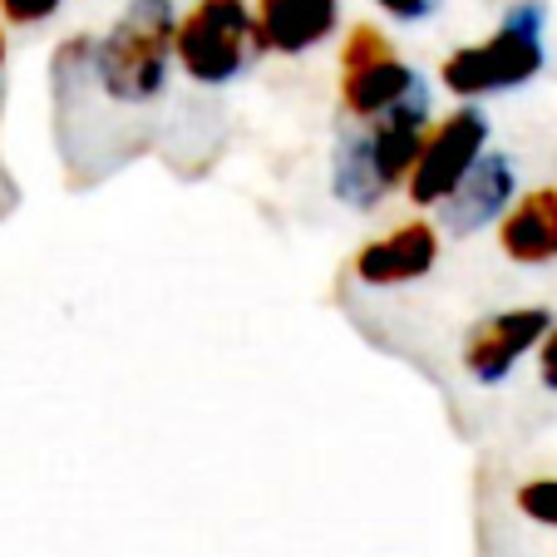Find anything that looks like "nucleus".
<instances>
[{"mask_svg":"<svg viewBox=\"0 0 557 557\" xmlns=\"http://www.w3.org/2000/svg\"><path fill=\"white\" fill-rule=\"evenodd\" d=\"M434 128V89L420 74V85L370 124H346L331 153V193L356 212H375L385 198L405 188L424 134Z\"/></svg>","mask_w":557,"mask_h":557,"instance_id":"nucleus-1","label":"nucleus"},{"mask_svg":"<svg viewBox=\"0 0 557 557\" xmlns=\"http://www.w3.org/2000/svg\"><path fill=\"white\" fill-rule=\"evenodd\" d=\"M173 0H128L95 40V95L114 109H153L173 74Z\"/></svg>","mask_w":557,"mask_h":557,"instance_id":"nucleus-2","label":"nucleus"},{"mask_svg":"<svg viewBox=\"0 0 557 557\" xmlns=\"http://www.w3.org/2000/svg\"><path fill=\"white\" fill-rule=\"evenodd\" d=\"M543 30H547L543 0H518L513 11L504 15V25H498L484 45H459V50L440 64V85L449 89L454 99H463V104H473V99H484V95L523 89L547 64Z\"/></svg>","mask_w":557,"mask_h":557,"instance_id":"nucleus-3","label":"nucleus"},{"mask_svg":"<svg viewBox=\"0 0 557 557\" xmlns=\"http://www.w3.org/2000/svg\"><path fill=\"white\" fill-rule=\"evenodd\" d=\"M262 54L267 50L257 40V21L247 0H198L173 25V64L202 89H222L232 79H243Z\"/></svg>","mask_w":557,"mask_h":557,"instance_id":"nucleus-4","label":"nucleus"},{"mask_svg":"<svg viewBox=\"0 0 557 557\" xmlns=\"http://www.w3.org/2000/svg\"><path fill=\"white\" fill-rule=\"evenodd\" d=\"M484 153H488V114L479 104H459L424 134L420 158H414L410 178H405V198L414 208H440Z\"/></svg>","mask_w":557,"mask_h":557,"instance_id":"nucleus-5","label":"nucleus"},{"mask_svg":"<svg viewBox=\"0 0 557 557\" xmlns=\"http://www.w3.org/2000/svg\"><path fill=\"white\" fill-rule=\"evenodd\" d=\"M547 331H553V311L547 306H508V311L473 321L459 346L463 375L479 380V385H504L518 360L543 346Z\"/></svg>","mask_w":557,"mask_h":557,"instance_id":"nucleus-6","label":"nucleus"},{"mask_svg":"<svg viewBox=\"0 0 557 557\" xmlns=\"http://www.w3.org/2000/svg\"><path fill=\"white\" fill-rule=\"evenodd\" d=\"M440 267V227L424 218L414 222H400V227H389L385 237L366 243L350 262L360 286L370 292H395V286H414Z\"/></svg>","mask_w":557,"mask_h":557,"instance_id":"nucleus-7","label":"nucleus"},{"mask_svg":"<svg viewBox=\"0 0 557 557\" xmlns=\"http://www.w3.org/2000/svg\"><path fill=\"white\" fill-rule=\"evenodd\" d=\"M518 198V169L513 158L488 148L469 169V178L440 202V232L444 237H479L484 227L504 222V212Z\"/></svg>","mask_w":557,"mask_h":557,"instance_id":"nucleus-8","label":"nucleus"},{"mask_svg":"<svg viewBox=\"0 0 557 557\" xmlns=\"http://www.w3.org/2000/svg\"><path fill=\"white\" fill-rule=\"evenodd\" d=\"M257 40L272 54H311L341 25V0H257Z\"/></svg>","mask_w":557,"mask_h":557,"instance_id":"nucleus-9","label":"nucleus"},{"mask_svg":"<svg viewBox=\"0 0 557 557\" xmlns=\"http://www.w3.org/2000/svg\"><path fill=\"white\" fill-rule=\"evenodd\" d=\"M498 247L518 267L557 262V188H533L504 212L498 222Z\"/></svg>","mask_w":557,"mask_h":557,"instance_id":"nucleus-10","label":"nucleus"},{"mask_svg":"<svg viewBox=\"0 0 557 557\" xmlns=\"http://www.w3.org/2000/svg\"><path fill=\"white\" fill-rule=\"evenodd\" d=\"M414 85H420V70H410L400 54L360 64V70H341V109L350 124H370V119L389 114Z\"/></svg>","mask_w":557,"mask_h":557,"instance_id":"nucleus-11","label":"nucleus"},{"mask_svg":"<svg viewBox=\"0 0 557 557\" xmlns=\"http://www.w3.org/2000/svg\"><path fill=\"white\" fill-rule=\"evenodd\" d=\"M389 54H395V45L385 40V30H375V25H356V30L346 35V45H341V70H360V64L389 60Z\"/></svg>","mask_w":557,"mask_h":557,"instance_id":"nucleus-12","label":"nucleus"},{"mask_svg":"<svg viewBox=\"0 0 557 557\" xmlns=\"http://www.w3.org/2000/svg\"><path fill=\"white\" fill-rule=\"evenodd\" d=\"M513 504H518V513L533 518V523L557 528V479H528V484H518Z\"/></svg>","mask_w":557,"mask_h":557,"instance_id":"nucleus-13","label":"nucleus"},{"mask_svg":"<svg viewBox=\"0 0 557 557\" xmlns=\"http://www.w3.org/2000/svg\"><path fill=\"white\" fill-rule=\"evenodd\" d=\"M60 5L64 0H0V11H5L11 25H40L50 15H60Z\"/></svg>","mask_w":557,"mask_h":557,"instance_id":"nucleus-14","label":"nucleus"},{"mask_svg":"<svg viewBox=\"0 0 557 557\" xmlns=\"http://www.w3.org/2000/svg\"><path fill=\"white\" fill-rule=\"evenodd\" d=\"M385 15H395L400 25H420V21H430L434 11H440L444 0H375Z\"/></svg>","mask_w":557,"mask_h":557,"instance_id":"nucleus-15","label":"nucleus"},{"mask_svg":"<svg viewBox=\"0 0 557 557\" xmlns=\"http://www.w3.org/2000/svg\"><path fill=\"white\" fill-rule=\"evenodd\" d=\"M537 380H543V385L557 395V326L547 331L543 346H537Z\"/></svg>","mask_w":557,"mask_h":557,"instance_id":"nucleus-16","label":"nucleus"},{"mask_svg":"<svg viewBox=\"0 0 557 557\" xmlns=\"http://www.w3.org/2000/svg\"><path fill=\"white\" fill-rule=\"evenodd\" d=\"M0 70H5V30H0Z\"/></svg>","mask_w":557,"mask_h":557,"instance_id":"nucleus-17","label":"nucleus"}]
</instances>
